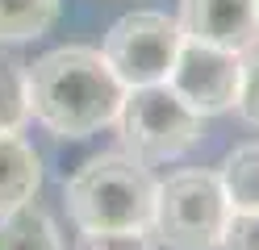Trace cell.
<instances>
[{
	"instance_id": "obj_1",
	"label": "cell",
	"mask_w": 259,
	"mask_h": 250,
	"mask_svg": "<svg viewBox=\"0 0 259 250\" xmlns=\"http://www.w3.org/2000/svg\"><path fill=\"white\" fill-rule=\"evenodd\" d=\"M25 88L29 117L63 142H84L113 125L125 100V83L92 46H59L25 63Z\"/></svg>"
},
{
	"instance_id": "obj_2",
	"label": "cell",
	"mask_w": 259,
	"mask_h": 250,
	"mask_svg": "<svg viewBox=\"0 0 259 250\" xmlns=\"http://www.w3.org/2000/svg\"><path fill=\"white\" fill-rule=\"evenodd\" d=\"M63 200L79 233L147 229L155 209V175L121 150H105L63 183Z\"/></svg>"
},
{
	"instance_id": "obj_3",
	"label": "cell",
	"mask_w": 259,
	"mask_h": 250,
	"mask_svg": "<svg viewBox=\"0 0 259 250\" xmlns=\"http://www.w3.org/2000/svg\"><path fill=\"white\" fill-rule=\"evenodd\" d=\"M117 138L121 155L138 159L142 167L171 163L184 150H192L205 133V117H197L167 83H151V88H130L117 113Z\"/></svg>"
},
{
	"instance_id": "obj_4",
	"label": "cell",
	"mask_w": 259,
	"mask_h": 250,
	"mask_svg": "<svg viewBox=\"0 0 259 250\" xmlns=\"http://www.w3.org/2000/svg\"><path fill=\"white\" fill-rule=\"evenodd\" d=\"M230 205L213 171H176L163 183H155L151 233L167 250H213Z\"/></svg>"
},
{
	"instance_id": "obj_5",
	"label": "cell",
	"mask_w": 259,
	"mask_h": 250,
	"mask_svg": "<svg viewBox=\"0 0 259 250\" xmlns=\"http://www.w3.org/2000/svg\"><path fill=\"white\" fill-rule=\"evenodd\" d=\"M180 42H184V33L176 25V17L138 9V13H125L109 25L101 55L130 92V88L167 83V71H171L176 55H180Z\"/></svg>"
},
{
	"instance_id": "obj_6",
	"label": "cell",
	"mask_w": 259,
	"mask_h": 250,
	"mask_svg": "<svg viewBox=\"0 0 259 250\" xmlns=\"http://www.w3.org/2000/svg\"><path fill=\"white\" fill-rule=\"evenodd\" d=\"M238 83H242V55L188 38L180 42V55L167 71V88L197 117L230 113L238 105Z\"/></svg>"
},
{
	"instance_id": "obj_7",
	"label": "cell",
	"mask_w": 259,
	"mask_h": 250,
	"mask_svg": "<svg viewBox=\"0 0 259 250\" xmlns=\"http://www.w3.org/2000/svg\"><path fill=\"white\" fill-rule=\"evenodd\" d=\"M176 25L188 42H205L218 50H234V55L259 46L255 0H180Z\"/></svg>"
},
{
	"instance_id": "obj_8",
	"label": "cell",
	"mask_w": 259,
	"mask_h": 250,
	"mask_svg": "<svg viewBox=\"0 0 259 250\" xmlns=\"http://www.w3.org/2000/svg\"><path fill=\"white\" fill-rule=\"evenodd\" d=\"M42 188V159L21 133H0V217L29 205Z\"/></svg>"
},
{
	"instance_id": "obj_9",
	"label": "cell",
	"mask_w": 259,
	"mask_h": 250,
	"mask_svg": "<svg viewBox=\"0 0 259 250\" xmlns=\"http://www.w3.org/2000/svg\"><path fill=\"white\" fill-rule=\"evenodd\" d=\"M218 183L226 192V205L230 213H251L259 209V142H242L218 167Z\"/></svg>"
},
{
	"instance_id": "obj_10",
	"label": "cell",
	"mask_w": 259,
	"mask_h": 250,
	"mask_svg": "<svg viewBox=\"0 0 259 250\" xmlns=\"http://www.w3.org/2000/svg\"><path fill=\"white\" fill-rule=\"evenodd\" d=\"M0 250H63V238L51 213L29 200L0 217Z\"/></svg>"
},
{
	"instance_id": "obj_11",
	"label": "cell",
	"mask_w": 259,
	"mask_h": 250,
	"mask_svg": "<svg viewBox=\"0 0 259 250\" xmlns=\"http://www.w3.org/2000/svg\"><path fill=\"white\" fill-rule=\"evenodd\" d=\"M63 0H0V46H21L42 38L59 21Z\"/></svg>"
},
{
	"instance_id": "obj_12",
	"label": "cell",
	"mask_w": 259,
	"mask_h": 250,
	"mask_svg": "<svg viewBox=\"0 0 259 250\" xmlns=\"http://www.w3.org/2000/svg\"><path fill=\"white\" fill-rule=\"evenodd\" d=\"M25 121H29L25 63L13 55H0V133H21Z\"/></svg>"
},
{
	"instance_id": "obj_13",
	"label": "cell",
	"mask_w": 259,
	"mask_h": 250,
	"mask_svg": "<svg viewBox=\"0 0 259 250\" xmlns=\"http://www.w3.org/2000/svg\"><path fill=\"white\" fill-rule=\"evenodd\" d=\"M234 113L242 117L247 125L259 129V46H251L242 55V83H238V105Z\"/></svg>"
},
{
	"instance_id": "obj_14",
	"label": "cell",
	"mask_w": 259,
	"mask_h": 250,
	"mask_svg": "<svg viewBox=\"0 0 259 250\" xmlns=\"http://www.w3.org/2000/svg\"><path fill=\"white\" fill-rule=\"evenodd\" d=\"M213 250H259V209L226 217V229Z\"/></svg>"
},
{
	"instance_id": "obj_15",
	"label": "cell",
	"mask_w": 259,
	"mask_h": 250,
	"mask_svg": "<svg viewBox=\"0 0 259 250\" xmlns=\"http://www.w3.org/2000/svg\"><path fill=\"white\" fill-rule=\"evenodd\" d=\"M75 250H155L151 229H121V233H79Z\"/></svg>"
},
{
	"instance_id": "obj_16",
	"label": "cell",
	"mask_w": 259,
	"mask_h": 250,
	"mask_svg": "<svg viewBox=\"0 0 259 250\" xmlns=\"http://www.w3.org/2000/svg\"><path fill=\"white\" fill-rule=\"evenodd\" d=\"M255 13H259V0H255Z\"/></svg>"
}]
</instances>
